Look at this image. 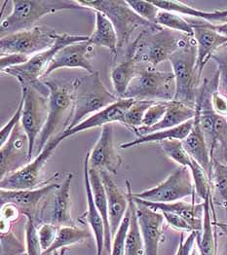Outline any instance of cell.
Listing matches in <instances>:
<instances>
[{
    "instance_id": "cell-1",
    "label": "cell",
    "mask_w": 227,
    "mask_h": 255,
    "mask_svg": "<svg viewBox=\"0 0 227 255\" xmlns=\"http://www.w3.org/2000/svg\"><path fill=\"white\" fill-rule=\"evenodd\" d=\"M191 36L165 27L145 28L139 36L127 46L125 55L132 57L146 68H155L189 41Z\"/></svg>"
},
{
    "instance_id": "cell-2",
    "label": "cell",
    "mask_w": 227,
    "mask_h": 255,
    "mask_svg": "<svg viewBox=\"0 0 227 255\" xmlns=\"http://www.w3.org/2000/svg\"><path fill=\"white\" fill-rule=\"evenodd\" d=\"M43 84L49 91V113L46 124L36 141L39 154L56 135L67 129L74 112L75 91L78 78L68 80L43 79Z\"/></svg>"
},
{
    "instance_id": "cell-3",
    "label": "cell",
    "mask_w": 227,
    "mask_h": 255,
    "mask_svg": "<svg viewBox=\"0 0 227 255\" xmlns=\"http://www.w3.org/2000/svg\"><path fill=\"white\" fill-rule=\"evenodd\" d=\"M12 4V12L1 20V37L34 27V23L48 14L67 10H89L78 1L71 0H15Z\"/></svg>"
},
{
    "instance_id": "cell-4",
    "label": "cell",
    "mask_w": 227,
    "mask_h": 255,
    "mask_svg": "<svg viewBox=\"0 0 227 255\" xmlns=\"http://www.w3.org/2000/svg\"><path fill=\"white\" fill-rule=\"evenodd\" d=\"M118 100L119 98L116 95H113L106 89L97 70L93 74L78 78L75 91L74 112L67 129L76 127L87 119L89 115H93L113 105Z\"/></svg>"
},
{
    "instance_id": "cell-5",
    "label": "cell",
    "mask_w": 227,
    "mask_h": 255,
    "mask_svg": "<svg viewBox=\"0 0 227 255\" xmlns=\"http://www.w3.org/2000/svg\"><path fill=\"white\" fill-rule=\"evenodd\" d=\"M197 44L194 37L177 51L170 59L176 80V96L174 101L195 107L199 82L196 72Z\"/></svg>"
},
{
    "instance_id": "cell-6",
    "label": "cell",
    "mask_w": 227,
    "mask_h": 255,
    "mask_svg": "<svg viewBox=\"0 0 227 255\" xmlns=\"http://www.w3.org/2000/svg\"><path fill=\"white\" fill-rule=\"evenodd\" d=\"M83 7L99 11L112 22L118 37V51L129 45L133 32L139 28H156L160 25L151 23L140 17L123 0L78 1Z\"/></svg>"
},
{
    "instance_id": "cell-7",
    "label": "cell",
    "mask_w": 227,
    "mask_h": 255,
    "mask_svg": "<svg viewBox=\"0 0 227 255\" xmlns=\"http://www.w3.org/2000/svg\"><path fill=\"white\" fill-rule=\"evenodd\" d=\"M89 38L90 36L70 35L66 33L59 34L56 42L51 48L32 56L26 64L6 69L3 73L15 77L20 82L21 87H34L45 91L47 87L43 84L42 79L57 53L65 46L73 43L87 41Z\"/></svg>"
},
{
    "instance_id": "cell-8",
    "label": "cell",
    "mask_w": 227,
    "mask_h": 255,
    "mask_svg": "<svg viewBox=\"0 0 227 255\" xmlns=\"http://www.w3.org/2000/svg\"><path fill=\"white\" fill-rule=\"evenodd\" d=\"M176 96V80L173 72L144 68L132 81L123 99L171 102Z\"/></svg>"
},
{
    "instance_id": "cell-9",
    "label": "cell",
    "mask_w": 227,
    "mask_h": 255,
    "mask_svg": "<svg viewBox=\"0 0 227 255\" xmlns=\"http://www.w3.org/2000/svg\"><path fill=\"white\" fill-rule=\"evenodd\" d=\"M58 35L57 30L48 25H35L30 29L1 37L0 53L1 56L9 54L34 56L51 48Z\"/></svg>"
},
{
    "instance_id": "cell-10",
    "label": "cell",
    "mask_w": 227,
    "mask_h": 255,
    "mask_svg": "<svg viewBox=\"0 0 227 255\" xmlns=\"http://www.w3.org/2000/svg\"><path fill=\"white\" fill-rule=\"evenodd\" d=\"M24 95L21 124L29 143V158L36 146V141L46 124L49 113V94L34 87H21Z\"/></svg>"
},
{
    "instance_id": "cell-11",
    "label": "cell",
    "mask_w": 227,
    "mask_h": 255,
    "mask_svg": "<svg viewBox=\"0 0 227 255\" xmlns=\"http://www.w3.org/2000/svg\"><path fill=\"white\" fill-rule=\"evenodd\" d=\"M194 184L190 170L180 167L163 182L145 191L133 194L134 197L152 203H173L187 197H194Z\"/></svg>"
},
{
    "instance_id": "cell-12",
    "label": "cell",
    "mask_w": 227,
    "mask_h": 255,
    "mask_svg": "<svg viewBox=\"0 0 227 255\" xmlns=\"http://www.w3.org/2000/svg\"><path fill=\"white\" fill-rule=\"evenodd\" d=\"M63 140L61 134L51 138L38 156L20 170L1 179V189L4 190H31L41 181L42 170L55 150Z\"/></svg>"
},
{
    "instance_id": "cell-13",
    "label": "cell",
    "mask_w": 227,
    "mask_h": 255,
    "mask_svg": "<svg viewBox=\"0 0 227 255\" xmlns=\"http://www.w3.org/2000/svg\"><path fill=\"white\" fill-rule=\"evenodd\" d=\"M30 161L28 138L20 123L14 128L9 139L0 147L1 179L20 170Z\"/></svg>"
},
{
    "instance_id": "cell-14",
    "label": "cell",
    "mask_w": 227,
    "mask_h": 255,
    "mask_svg": "<svg viewBox=\"0 0 227 255\" xmlns=\"http://www.w3.org/2000/svg\"><path fill=\"white\" fill-rule=\"evenodd\" d=\"M94 47L95 46L89 42V40L65 46L54 57L43 79H46L50 74L60 68H82L89 74H93L96 71L92 64L95 55Z\"/></svg>"
},
{
    "instance_id": "cell-15",
    "label": "cell",
    "mask_w": 227,
    "mask_h": 255,
    "mask_svg": "<svg viewBox=\"0 0 227 255\" xmlns=\"http://www.w3.org/2000/svg\"><path fill=\"white\" fill-rule=\"evenodd\" d=\"M89 163L90 168L117 174L122 165V158L115 148L112 124L103 126L97 143L90 151Z\"/></svg>"
},
{
    "instance_id": "cell-16",
    "label": "cell",
    "mask_w": 227,
    "mask_h": 255,
    "mask_svg": "<svg viewBox=\"0 0 227 255\" xmlns=\"http://www.w3.org/2000/svg\"><path fill=\"white\" fill-rule=\"evenodd\" d=\"M135 204L144 243L145 255H158L159 244L163 237V224L165 221L164 215L149 209L140 202L135 201Z\"/></svg>"
},
{
    "instance_id": "cell-17",
    "label": "cell",
    "mask_w": 227,
    "mask_h": 255,
    "mask_svg": "<svg viewBox=\"0 0 227 255\" xmlns=\"http://www.w3.org/2000/svg\"><path fill=\"white\" fill-rule=\"evenodd\" d=\"M194 29V39L197 44L196 72L201 78L202 72L213 55L223 46L227 45V37L207 26L205 21H188Z\"/></svg>"
},
{
    "instance_id": "cell-18",
    "label": "cell",
    "mask_w": 227,
    "mask_h": 255,
    "mask_svg": "<svg viewBox=\"0 0 227 255\" xmlns=\"http://www.w3.org/2000/svg\"><path fill=\"white\" fill-rule=\"evenodd\" d=\"M135 100L133 99H119L116 103L109 107L103 108V110L89 116L76 127L64 130L61 134L63 139L72 136L80 131L94 128L97 127H103L108 124L118 122L125 125V115L127 110L134 104Z\"/></svg>"
},
{
    "instance_id": "cell-19",
    "label": "cell",
    "mask_w": 227,
    "mask_h": 255,
    "mask_svg": "<svg viewBox=\"0 0 227 255\" xmlns=\"http://www.w3.org/2000/svg\"><path fill=\"white\" fill-rule=\"evenodd\" d=\"M60 184H49L38 189L31 190H4L1 189V207L12 205L25 216H32L39 203L53 190H57Z\"/></svg>"
},
{
    "instance_id": "cell-20",
    "label": "cell",
    "mask_w": 227,
    "mask_h": 255,
    "mask_svg": "<svg viewBox=\"0 0 227 255\" xmlns=\"http://www.w3.org/2000/svg\"><path fill=\"white\" fill-rule=\"evenodd\" d=\"M100 174L107 197L109 225L111 235L113 237L122 223L126 213L128 212L129 196L128 193H124L117 186V184L111 178L110 173L107 171H100Z\"/></svg>"
},
{
    "instance_id": "cell-21",
    "label": "cell",
    "mask_w": 227,
    "mask_h": 255,
    "mask_svg": "<svg viewBox=\"0 0 227 255\" xmlns=\"http://www.w3.org/2000/svg\"><path fill=\"white\" fill-rule=\"evenodd\" d=\"M133 198L135 201L140 202L148 207L149 209L158 213H171L178 214L185 218L187 223L191 226L193 231L201 232L203 229V218H204V203L195 205L194 197L192 203H186L183 201L173 203H152L140 200L136 197Z\"/></svg>"
},
{
    "instance_id": "cell-22",
    "label": "cell",
    "mask_w": 227,
    "mask_h": 255,
    "mask_svg": "<svg viewBox=\"0 0 227 255\" xmlns=\"http://www.w3.org/2000/svg\"><path fill=\"white\" fill-rule=\"evenodd\" d=\"M90 152H88L84 159V185L87 196V212L84 214L86 221L88 222L91 231L95 237L96 247H97V255H103L104 243H105V225L103 217L98 211L94 199L93 193L89 179V167H90Z\"/></svg>"
},
{
    "instance_id": "cell-23",
    "label": "cell",
    "mask_w": 227,
    "mask_h": 255,
    "mask_svg": "<svg viewBox=\"0 0 227 255\" xmlns=\"http://www.w3.org/2000/svg\"><path fill=\"white\" fill-rule=\"evenodd\" d=\"M189 156L195 160L204 170H206L210 178L212 175L213 167V157L211 154V149L207 143L206 137L201 128L199 113L195 108V116L193 118V126L191 131L187 135L185 140H183Z\"/></svg>"
},
{
    "instance_id": "cell-24",
    "label": "cell",
    "mask_w": 227,
    "mask_h": 255,
    "mask_svg": "<svg viewBox=\"0 0 227 255\" xmlns=\"http://www.w3.org/2000/svg\"><path fill=\"white\" fill-rule=\"evenodd\" d=\"M195 116V107H188L183 103L171 101L167 103V111L164 118L156 125L150 128H138L134 132L140 136L163 130L167 128L178 127L187 121L193 119Z\"/></svg>"
},
{
    "instance_id": "cell-25",
    "label": "cell",
    "mask_w": 227,
    "mask_h": 255,
    "mask_svg": "<svg viewBox=\"0 0 227 255\" xmlns=\"http://www.w3.org/2000/svg\"><path fill=\"white\" fill-rule=\"evenodd\" d=\"M73 174L68 173L53 198L49 223H52L58 227L74 226L71 216L70 200V186Z\"/></svg>"
},
{
    "instance_id": "cell-26",
    "label": "cell",
    "mask_w": 227,
    "mask_h": 255,
    "mask_svg": "<svg viewBox=\"0 0 227 255\" xmlns=\"http://www.w3.org/2000/svg\"><path fill=\"white\" fill-rule=\"evenodd\" d=\"M155 6L160 10L175 12L181 16H189L196 18L197 20H202L212 24H222L227 22V10L206 12L202 10L195 9L182 1H152Z\"/></svg>"
},
{
    "instance_id": "cell-27",
    "label": "cell",
    "mask_w": 227,
    "mask_h": 255,
    "mask_svg": "<svg viewBox=\"0 0 227 255\" xmlns=\"http://www.w3.org/2000/svg\"><path fill=\"white\" fill-rule=\"evenodd\" d=\"M89 179L93 193V199L98 211L101 213L105 225V243L104 249L107 254L110 255L111 253V244H112V235L110 231L109 217H108V206H107V197L105 189L103 186V180L99 170H95L89 167Z\"/></svg>"
},
{
    "instance_id": "cell-28",
    "label": "cell",
    "mask_w": 227,
    "mask_h": 255,
    "mask_svg": "<svg viewBox=\"0 0 227 255\" xmlns=\"http://www.w3.org/2000/svg\"><path fill=\"white\" fill-rule=\"evenodd\" d=\"M144 68L146 67L138 64L132 57L125 55L124 61L111 69V82L119 99L124 98L129 86Z\"/></svg>"
},
{
    "instance_id": "cell-29",
    "label": "cell",
    "mask_w": 227,
    "mask_h": 255,
    "mask_svg": "<svg viewBox=\"0 0 227 255\" xmlns=\"http://www.w3.org/2000/svg\"><path fill=\"white\" fill-rule=\"evenodd\" d=\"M96 13V26L93 34L89 38V42L94 46L107 48L115 59L118 54V37L116 30L110 20L102 12Z\"/></svg>"
},
{
    "instance_id": "cell-30",
    "label": "cell",
    "mask_w": 227,
    "mask_h": 255,
    "mask_svg": "<svg viewBox=\"0 0 227 255\" xmlns=\"http://www.w3.org/2000/svg\"><path fill=\"white\" fill-rule=\"evenodd\" d=\"M193 126V119L187 121L186 123L178 126V127L172 128H167L163 130L155 131L149 134H146L144 136L137 137V139L129 142H125L123 144L120 145V147L123 149L130 148L134 147L140 144H145V143H152V142H162L165 140H185L189 132L191 131V128Z\"/></svg>"
},
{
    "instance_id": "cell-31",
    "label": "cell",
    "mask_w": 227,
    "mask_h": 255,
    "mask_svg": "<svg viewBox=\"0 0 227 255\" xmlns=\"http://www.w3.org/2000/svg\"><path fill=\"white\" fill-rule=\"evenodd\" d=\"M126 185L127 193L129 196V206L131 208V223L127 235L124 255H145L143 238L136 213V204L133 199L131 184L128 180H126Z\"/></svg>"
},
{
    "instance_id": "cell-32",
    "label": "cell",
    "mask_w": 227,
    "mask_h": 255,
    "mask_svg": "<svg viewBox=\"0 0 227 255\" xmlns=\"http://www.w3.org/2000/svg\"><path fill=\"white\" fill-rule=\"evenodd\" d=\"M212 200L214 203L227 212V165L213 157L212 167Z\"/></svg>"
},
{
    "instance_id": "cell-33",
    "label": "cell",
    "mask_w": 227,
    "mask_h": 255,
    "mask_svg": "<svg viewBox=\"0 0 227 255\" xmlns=\"http://www.w3.org/2000/svg\"><path fill=\"white\" fill-rule=\"evenodd\" d=\"M204 203L203 229L197 237V245L200 255H216V239L212 222V196L207 198Z\"/></svg>"
},
{
    "instance_id": "cell-34",
    "label": "cell",
    "mask_w": 227,
    "mask_h": 255,
    "mask_svg": "<svg viewBox=\"0 0 227 255\" xmlns=\"http://www.w3.org/2000/svg\"><path fill=\"white\" fill-rule=\"evenodd\" d=\"M92 238V234L86 230L77 228L75 226H62L59 227L55 242L49 250L43 252L42 255H52L54 252L64 249Z\"/></svg>"
},
{
    "instance_id": "cell-35",
    "label": "cell",
    "mask_w": 227,
    "mask_h": 255,
    "mask_svg": "<svg viewBox=\"0 0 227 255\" xmlns=\"http://www.w3.org/2000/svg\"><path fill=\"white\" fill-rule=\"evenodd\" d=\"M156 23L168 29L184 33L191 37L194 36V29L191 23L178 13L160 10Z\"/></svg>"
},
{
    "instance_id": "cell-36",
    "label": "cell",
    "mask_w": 227,
    "mask_h": 255,
    "mask_svg": "<svg viewBox=\"0 0 227 255\" xmlns=\"http://www.w3.org/2000/svg\"><path fill=\"white\" fill-rule=\"evenodd\" d=\"M155 102L146 100H135L134 104L127 110L125 115V125L132 131L143 126V121L148 108Z\"/></svg>"
},
{
    "instance_id": "cell-37",
    "label": "cell",
    "mask_w": 227,
    "mask_h": 255,
    "mask_svg": "<svg viewBox=\"0 0 227 255\" xmlns=\"http://www.w3.org/2000/svg\"><path fill=\"white\" fill-rule=\"evenodd\" d=\"M196 194L203 200V202L212 196V182L209 174L195 160L192 159V164L189 167Z\"/></svg>"
},
{
    "instance_id": "cell-38",
    "label": "cell",
    "mask_w": 227,
    "mask_h": 255,
    "mask_svg": "<svg viewBox=\"0 0 227 255\" xmlns=\"http://www.w3.org/2000/svg\"><path fill=\"white\" fill-rule=\"evenodd\" d=\"M160 145L171 160L179 164L181 167H186L189 169L192 164V158L187 153L182 140H165L160 142Z\"/></svg>"
},
{
    "instance_id": "cell-39",
    "label": "cell",
    "mask_w": 227,
    "mask_h": 255,
    "mask_svg": "<svg viewBox=\"0 0 227 255\" xmlns=\"http://www.w3.org/2000/svg\"><path fill=\"white\" fill-rule=\"evenodd\" d=\"M211 60L218 64V92L227 100V45L220 48L213 55Z\"/></svg>"
},
{
    "instance_id": "cell-40",
    "label": "cell",
    "mask_w": 227,
    "mask_h": 255,
    "mask_svg": "<svg viewBox=\"0 0 227 255\" xmlns=\"http://www.w3.org/2000/svg\"><path fill=\"white\" fill-rule=\"evenodd\" d=\"M26 223L24 228L25 233V250L26 255H42V251L39 238H38V229L35 226L32 216H25Z\"/></svg>"
},
{
    "instance_id": "cell-41",
    "label": "cell",
    "mask_w": 227,
    "mask_h": 255,
    "mask_svg": "<svg viewBox=\"0 0 227 255\" xmlns=\"http://www.w3.org/2000/svg\"><path fill=\"white\" fill-rule=\"evenodd\" d=\"M130 223H131V208L129 206L128 212L126 213L122 223L120 224L116 233L112 237L110 255H124L126 240H127V235L130 228Z\"/></svg>"
},
{
    "instance_id": "cell-42",
    "label": "cell",
    "mask_w": 227,
    "mask_h": 255,
    "mask_svg": "<svg viewBox=\"0 0 227 255\" xmlns=\"http://www.w3.org/2000/svg\"><path fill=\"white\" fill-rule=\"evenodd\" d=\"M129 6L145 21L157 24L156 20L160 12V9L153 4L152 1H138V0H128Z\"/></svg>"
},
{
    "instance_id": "cell-43",
    "label": "cell",
    "mask_w": 227,
    "mask_h": 255,
    "mask_svg": "<svg viewBox=\"0 0 227 255\" xmlns=\"http://www.w3.org/2000/svg\"><path fill=\"white\" fill-rule=\"evenodd\" d=\"M167 103L168 102H155L149 107L145 113L142 127H153L154 125L158 124L165 116Z\"/></svg>"
},
{
    "instance_id": "cell-44",
    "label": "cell",
    "mask_w": 227,
    "mask_h": 255,
    "mask_svg": "<svg viewBox=\"0 0 227 255\" xmlns=\"http://www.w3.org/2000/svg\"><path fill=\"white\" fill-rule=\"evenodd\" d=\"M23 104H24V95L21 93V101L19 104V107L17 108L14 115L11 117V119L8 121V123L1 128L0 130V146L3 145L10 137L11 133L13 132L14 128L17 127L21 121L22 117V111H23Z\"/></svg>"
},
{
    "instance_id": "cell-45",
    "label": "cell",
    "mask_w": 227,
    "mask_h": 255,
    "mask_svg": "<svg viewBox=\"0 0 227 255\" xmlns=\"http://www.w3.org/2000/svg\"><path fill=\"white\" fill-rule=\"evenodd\" d=\"M59 227L52 223H44L38 228V238L42 251L46 252L51 248L57 237Z\"/></svg>"
},
{
    "instance_id": "cell-46",
    "label": "cell",
    "mask_w": 227,
    "mask_h": 255,
    "mask_svg": "<svg viewBox=\"0 0 227 255\" xmlns=\"http://www.w3.org/2000/svg\"><path fill=\"white\" fill-rule=\"evenodd\" d=\"M29 59L30 57L21 55V54H9L5 56H1V59H0L1 72H3L6 69L26 64L29 61Z\"/></svg>"
},
{
    "instance_id": "cell-47",
    "label": "cell",
    "mask_w": 227,
    "mask_h": 255,
    "mask_svg": "<svg viewBox=\"0 0 227 255\" xmlns=\"http://www.w3.org/2000/svg\"><path fill=\"white\" fill-rule=\"evenodd\" d=\"M164 215L167 223L174 229L180 230V231H186V232H193V229L191 226L187 223L185 218L182 216L171 213H161Z\"/></svg>"
},
{
    "instance_id": "cell-48",
    "label": "cell",
    "mask_w": 227,
    "mask_h": 255,
    "mask_svg": "<svg viewBox=\"0 0 227 255\" xmlns=\"http://www.w3.org/2000/svg\"><path fill=\"white\" fill-rule=\"evenodd\" d=\"M200 232L193 231L190 232L189 236L185 240L184 234L181 236V241L179 245V249L176 255H190L191 252L194 250V245L197 241V237Z\"/></svg>"
},
{
    "instance_id": "cell-49",
    "label": "cell",
    "mask_w": 227,
    "mask_h": 255,
    "mask_svg": "<svg viewBox=\"0 0 227 255\" xmlns=\"http://www.w3.org/2000/svg\"><path fill=\"white\" fill-rule=\"evenodd\" d=\"M212 103L214 109L218 114L225 117L227 116V100L218 92V89L213 93Z\"/></svg>"
},
{
    "instance_id": "cell-50",
    "label": "cell",
    "mask_w": 227,
    "mask_h": 255,
    "mask_svg": "<svg viewBox=\"0 0 227 255\" xmlns=\"http://www.w3.org/2000/svg\"><path fill=\"white\" fill-rule=\"evenodd\" d=\"M205 23H206L207 26H209L213 30H215V31H217V32H219V33H221V34H223V35L227 37V22L222 23V24H212L210 22L205 21Z\"/></svg>"
},
{
    "instance_id": "cell-51",
    "label": "cell",
    "mask_w": 227,
    "mask_h": 255,
    "mask_svg": "<svg viewBox=\"0 0 227 255\" xmlns=\"http://www.w3.org/2000/svg\"><path fill=\"white\" fill-rule=\"evenodd\" d=\"M60 255V253H59V251H57V252H54V253H53V255Z\"/></svg>"
},
{
    "instance_id": "cell-52",
    "label": "cell",
    "mask_w": 227,
    "mask_h": 255,
    "mask_svg": "<svg viewBox=\"0 0 227 255\" xmlns=\"http://www.w3.org/2000/svg\"></svg>"
}]
</instances>
